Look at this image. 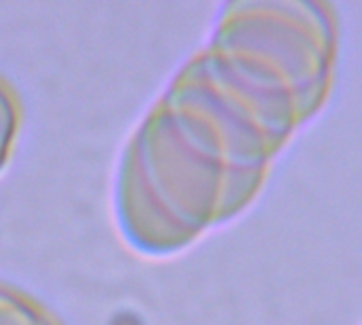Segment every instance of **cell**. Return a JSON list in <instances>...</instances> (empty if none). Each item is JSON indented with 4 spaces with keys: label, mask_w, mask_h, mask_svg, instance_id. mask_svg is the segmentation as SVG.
Here are the masks:
<instances>
[{
    "label": "cell",
    "mask_w": 362,
    "mask_h": 325,
    "mask_svg": "<svg viewBox=\"0 0 362 325\" xmlns=\"http://www.w3.org/2000/svg\"><path fill=\"white\" fill-rule=\"evenodd\" d=\"M203 54L288 142L330 98L337 18L309 0H237L220 9Z\"/></svg>",
    "instance_id": "7a4b0ae2"
},
{
    "label": "cell",
    "mask_w": 362,
    "mask_h": 325,
    "mask_svg": "<svg viewBox=\"0 0 362 325\" xmlns=\"http://www.w3.org/2000/svg\"><path fill=\"white\" fill-rule=\"evenodd\" d=\"M203 54L181 68L130 136L113 209L124 240L164 257L241 215L286 147Z\"/></svg>",
    "instance_id": "6da1fadb"
},
{
    "label": "cell",
    "mask_w": 362,
    "mask_h": 325,
    "mask_svg": "<svg viewBox=\"0 0 362 325\" xmlns=\"http://www.w3.org/2000/svg\"><path fill=\"white\" fill-rule=\"evenodd\" d=\"M0 325H60L28 295L0 285Z\"/></svg>",
    "instance_id": "3957f363"
},
{
    "label": "cell",
    "mask_w": 362,
    "mask_h": 325,
    "mask_svg": "<svg viewBox=\"0 0 362 325\" xmlns=\"http://www.w3.org/2000/svg\"><path fill=\"white\" fill-rule=\"evenodd\" d=\"M20 130V102L13 90L0 79V173L11 159L13 145Z\"/></svg>",
    "instance_id": "277c9868"
}]
</instances>
